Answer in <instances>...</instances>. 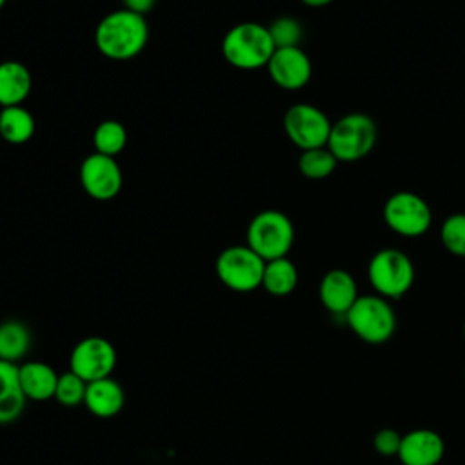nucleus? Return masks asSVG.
<instances>
[{
  "label": "nucleus",
  "mask_w": 465,
  "mask_h": 465,
  "mask_svg": "<svg viewBox=\"0 0 465 465\" xmlns=\"http://www.w3.org/2000/svg\"><path fill=\"white\" fill-rule=\"evenodd\" d=\"M149 27L143 15L118 9L105 15L94 29L98 51L111 60H129L140 54L147 44Z\"/></svg>",
  "instance_id": "nucleus-1"
},
{
  "label": "nucleus",
  "mask_w": 465,
  "mask_h": 465,
  "mask_svg": "<svg viewBox=\"0 0 465 465\" xmlns=\"http://www.w3.org/2000/svg\"><path fill=\"white\" fill-rule=\"evenodd\" d=\"M274 51L267 25L258 22L236 24L222 40V54L236 69H260L269 64Z\"/></svg>",
  "instance_id": "nucleus-2"
},
{
  "label": "nucleus",
  "mask_w": 465,
  "mask_h": 465,
  "mask_svg": "<svg viewBox=\"0 0 465 465\" xmlns=\"http://www.w3.org/2000/svg\"><path fill=\"white\" fill-rule=\"evenodd\" d=\"M376 140V122L369 114L349 113L332 124L327 149L338 162H356L374 149Z\"/></svg>",
  "instance_id": "nucleus-3"
},
{
  "label": "nucleus",
  "mask_w": 465,
  "mask_h": 465,
  "mask_svg": "<svg viewBox=\"0 0 465 465\" xmlns=\"http://www.w3.org/2000/svg\"><path fill=\"white\" fill-rule=\"evenodd\" d=\"M352 332L367 343H383L396 331V314L387 298L380 294L358 296L345 314Z\"/></svg>",
  "instance_id": "nucleus-4"
},
{
  "label": "nucleus",
  "mask_w": 465,
  "mask_h": 465,
  "mask_svg": "<svg viewBox=\"0 0 465 465\" xmlns=\"http://www.w3.org/2000/svg\"><path fill=\"white\" fill-rule=\"evenodd\" d=\"M294 242V227L282 211L267 209L258 213L247 227V245L265 262L283 258Z\"/></svg>",
  "instance_id": "nucleus-5"
},
{
  "label": "nucleus",
  "mask_w": 465,
  "mask_h": 465,
  "mask_svg": "<svg viewBox=\"0 0 465 465\" xmlns=\"http://www.w3.org/2000/svg\"><path fill=\"white\" fill-rule=\"evenodd\" d=\"M369 282L372 289L383 296L398 300L414 282V265L411 258L398 249H381L369 262Z\"/></svg>",
  "instance_id": "nucleus-6"
},
{
  "label": "nucleus",
  "mask_w": 465,
  "mask_h": 465,
  "mask_svg": "<svg viewBox=\"0 0 465 465\" xmlns=\"http://www.w3.org/2000/svg\"><path fill=\"white\" fill-rule=\"evenodd\" d=\"M265 260L256 254L247 243L231 245L223 249L216 258V274L220 282L236 291L249 292L262 285Z\"/></svg>",
  "instance_id": "nucleus-7"
},
{
  "label": "nucleus",
  "mask_w": 465,
  "mask_h": 465,
  "mask_svg": "<svg viewBox=\"0 0 465 465\" xmlns=\"http://www.w3.org/2000/svg\"><path fill=\"white\" fill-rule=\"evenodd\" d=\"M383 220L394 232L414 238L429 231L432 223V213L420 194L400 191L391 194L385 202Z\"/></svg>",
  "instance_id": "nucleus-8"
},
{
  "label": "nucleus",
  "mask_w": 465,
  "mask_h": 465,
  "mask_svg": "<svg viewBox=\"0 0 465 465\" xmlns=\"http://www.w3.org/2000/svg\"><path fill=\"white\" fill-rule=\"evenodd\" d=\"M331 120L311 104H294L283 114V129L289 140L302 151L325 147L331 134Z\"/></svg>",
  "instance_id": "nucleus-9"
},
{
  "label": "nucleus",
  "mask_w": 465,
  "mask_h": 465,
  "mask_svg": "<svg viewBox=\"0 0 465 465\" xmlns=\"http://www.w3.org/2000/svg\"><path fill=\"white\" fill-rule=\"evenodd\" d=\"M71 369L85 383L109 378L116 365V351L113 343L102 336H87L80 340L69 356Z\"/></svg>",
  "instance_id": "nucleus-10"
},
{
  "label": "nucleus",
  "mask_w": 465,
  "mask_h": 465,
  "mask_svg": "<svg viewBox=\"0 0 465 465\" xmlns=\"http://www.w3.org/2000/svg\"><path fill=\"white\" fill-rule=\"evenodd\" d=\"M80 183L91 198L107 202L122 189V169L113 156L93 153L80 165Z\"/></svg>",
  "instance_id": "nucleus-11"
},
{
  "label": "nucleus",
  "mask_w": 465,
  "mask_h": 465,
  "mask_svg": "<svg viewBox=\"0 0 465 465\" xmlns=\"http://www.w3.org/2000/svg\"><path fill=\"white\" fill-rule=\"evenodd\" d=\"M267 69L272 82L289 91L307 85L312 73L311 60L300 47L276 49L267 64Z\"/></svg>",
  "instance_id": "nucleus-12"
},
{
  "label": "nucleus",
  "mask_w": 465,
  "mask_h": 465,
  "mask_svg": "<svg viewBox=\"0 0 465 465\" xmlns=\"http://www.w3.org/2000/svg\"><path fill=\"white\" fill-rule=\"evenodd\" d=\"M443 438L430 429H414L401 436L398 458L403 465H438L443 458Z\"/></svg>",
  "instance_id": "nucleus-13"
},
{
  "label": "nucleus",
  "mask_w": 465,
  "mask_h": 465,
  "mask_svg": "<svg viewBox=\"0 0 465 465\" xmlns=\"http://www.w3.org/2000/svg\"><path fill=\"white\" fill-rule=\"evenodd\" d=\"M318 294L327 311L334 314H347L358 300V287L352 274L343 269H332L322 278Z\"/></svg>",
  "instance_id": "nucleus-14"
},
{
  "label": "nucleus",
  "mask_w": 465,
  "mask_h": 465,
  "mask_svg": "<svg viewBox=\"0 0 465 465\" xmlns=\"http://www.w3.org/2000/svg\"><path fill=\"white\" fill-rule=\"evenodd\" d=\"M125 403V392L111 376L87 383L84 405L98 418L116 416Z\"/></svg>",
  "instance_id": "nucleus-15"
},
{
  "label": "nucleus",
  "mask_w": 465,
  "mask_h": 465,
  "mask_svg": "<svg viewBox=\"0 0 465 465\" xmlns=\"http://www.w3.org/2000/svg\"><path fill=\"white\" fill-rule=\"evenodd\" d=\"M18 380L27 400L45 401L54 398L58 374L51 365L44 361H25L18 365Z\"/></svg>",
  "instance_id": "nucleus-16"
},
{
  "label": "nucleus",
  "mask_w": 465,
  "mask_h": 465,
  "mask_svg": "<svg viewBox=\"0 0 465 465\" xmlns=\"http://www.w3.org/2000/svg\"><path fill=\"white\" fill-rule=\"evenodd\" d=\"M33 78L29 69L18 60L0 62V105H22L29 96Z\"/></svg>",
  "instance_id": "nucleus-17"
},
{
  "label": "nucleus",
  "mask_w": 465,
  "mask_h": 465,
  "mask_svg": "<svg viewBox=\"0 0 465 465\" xmlns=\"http://www.w3.org/2000/svg\"><path fill=\"white\" fill-rule=\"evenodd\" d=\"M25 394L18 380V365L0 360V425L15 421L25 407Z\"/></svg>",
  "instance_id": "nucleus-18"
},
{
  "label": "nucleus",
  "mask_w": 465,
  "mask_h": 465,
  "mask_svg": "<svg viewBox=\"0 0 465 465\" xmlns=\"http://www.w3.org/2000/svg\"><path fill=\"white\" fill-rule=\"evenodd\" d=\"M35 134V118L22 105L2 107L0 111V136L7 143H25Z\"/></svg>",
  "instance_id": "nucleus-19"
},
{
  "label": "nucleus",
  "mask_w": 465,
  "mask_h": 465,
  "mask_svg": "<svg viewBox=\"0 0 465 465\" xmlns=\"http://www.w3.org/2000/svg\"><path fill=\"white\" fill-rule=\"evenodd\" d=\"M298 271L294 263L283 256L265 262L262 287L272 296H287L296 289Z\"/></svg>",
  "instance_id": "nucleus-20"
},
{
  "label": "nucleus",
  "mask_w": 465,
  "mask_h": 465,
  "mask_svg": "<svg viewBox=\"0 0 465 465\" xmlns=\"http://www.w3.org/2000/svg\"><path fill=\"white\" fill-rule=\"evenodd\" d=\"M31 347L29 329L16 320L0 323V360L16 363L22 360Z\"/></svg>",
  "instance_id": "nucleus-21"
},
{
  "label": "nucleus",
  "mask_w": 465,
  "mask_h": 465,
  "mask_svg": "<svg viewBox=\"0 0 465 465\" xmlns=\"http://www.w3.org/2000/svg\"><path fill=\"white\" fill-rule=\"evenodd\" d=\"M125 143H127V131L124 124L116 120L100 122L93 133V145L100 154L114 158L118 153L124 151Z\"/></svg>",
  "instance_id": "nucleus-22"
},
{
  "label": "nucleus",
  "mask_w": 465,
  "mask_h": 465,
  "mask_svg": "<svg viewBox=\"0 0 465 465\" xmlns=\"http://www.w3.org/2000/svg\"><path fill=\"white\" fill-rule=\"evenodd\" d=\"M336 165H338V160L327 149V145L302 151V154L298 158L300 173L311 180L327 178L336 169Z\"/></svg>",
  "instance_id": "nucleus-23"
},
{
  "label": "nucleus",
  "mask_w": 465,
  "mask_h": 465,
  "mask_svg": "<svg viewBox=\"0 0 465 465\" xmlns=\"http://www.w3.org/2000/svg\"><path fill=\"white\" fill-rule=\"evenodd\" d=\"M267 29L271 33V38H272V44L276 49L300 47L303 29L296 18L280 16V18L272 20L271 25H267Z\"/></svg>",
  "instance_id": "nucleus-24"
},
{
  "label": "nucleus",
  "mask_w": 465,
  "mask_h": 465,
  "mask_svg": "<svg viewBox=\"0 0 465 465\" xmlns=\"http://www.w3.org/2000/svg\"><path fill=\"white\" fill-rule=\"evenodd\" d=\"M87 383L76 376L73 371H67L64 374H58V383L54 391V398L64 407H76L84 403Z\"/></svg>",
  "instance_id": "nucleus-25"
},
{
  "label": "nucleus",
  "mask_w": 465,
  "mask_h": 465,
  "mask_svg": "<svg viewBox=\"0 0 465 465\" xmlns=\"http://www.w3.org/2000/svg\"><path fill=\"white\" fill-rule=\"evenodd\" d=\"M440 236H441V243L450 254L465 258V214L463 213L450 214L443 222Z\"/></svg>",
  "instance_id": "nucleus-26"
},
{
  "label": "nucleus",
  "mask_w": 465,
  "mask_h": 465,
  "mask_svg": "<svg viewBox=\"0 0 465 465\" xmlns=\"http://www.w3.org/2000/svg\"><path fill=\"white\" fill-rule=\"evenodd\" d=\"M401 445V434L394 429H380L372 436V447L381 456H398Z\"/></svg>",
  "instance_id": "nucleus-27"
},
{
  "label": "nucleus",
  "mask_w": 465,
  "mask_h": 465,
  "mask_svg": "<svg viewBox=\"0 0 465 465\" xmlns=\"http://www.w3.org/2000/svg\"><path fill=\"white\" fill-rule=\"evenodd\" d=\"M122 4H124V9H129L133 13L145 16V13H149L154 7L156 0H122Z\"/></svg>",
  "instance_id": "nucleus-28"
},
{
  "label": "nucleus",
  "mask_w": 465,
  "mask_h": 465,
  "mask_svg": "<svg viewBox=\"0 0 465 465\" xmlns=\"http://www.w3.org/2000/svg\"><path fill=\"white\" fill-rule=\"evenodd\" d=\"M305 5H311V7H323L327 4H331L332 0H302Z\"/></svg>",
  "instance_id": "nucleus-29"
},
{
  "label": "nucleus",
  "mask_w": 465,
  "mask_h": 465,
  "mask_svg": "<svg viewBox=\"0 0 465 465\" xmlns=\"http://www.w3.org/2000/svg\"><path fill=\"white\" fill-rule=\"evenodd\" d=\"M4 4H5V0H0V9L4 7Z\"/></svg>",
  "instance_id": "nucleus-30"
},
{
  "label": "nucleus",
  "mask_w": 465,
  "mask_h": 465,
  "mask_svg": "<svg viewBox=\"0 0 465 465\" xmlns=\"http://www.w3.org/2000/svg\"><path fill=\"white\" fill-rule=\"evenodd\" d=\"M463 336H465V323H463Z\"/></svg>",
  "instance_id": "nucleus-31"
},
{
  "label": "nucleus",
  "mask_w": 465,
  "mask_h": 465,
  "mask_svg": "<svg viewBox=\"0 0 465 465\" xmlns=\"http://www.w3.org/2000/svg\"><path fill=\"white\" fill-rule=\"evenodd\" d=\"M463 378H465V372H463Z\"/></svg>",
  "instance_id": "nucleus-32"
}]
</instances>
